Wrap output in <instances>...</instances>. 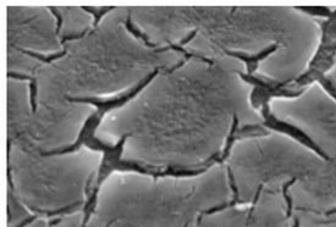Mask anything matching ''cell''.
I'll return each mask as SVG.
<instances>
[{
    "label": "cell",
    "mask_w": 336,
    "mask_h": 227,
    "mask_svg": "<svg viewBox=\"0 0 336 227\" xmlns=\"http://www.w3.org/2000/svg\"><path fill=\"white\" fill-rule=\"evenodd\" d=\"M99 125V121H97L95 119L94 122L89 126L88 128V132L86 135L85 140H83V144L87 145L88 148H92L94 150H99V152L104 153V157H103V162H102L101 170H99V176L98 180H97V186L93 190L92 195L89 197V200H88V204L86 207V219L83 221V226L86 225V222L88 221V217H89L90 212L93 211V208H94L95 204V195H97V192H98V187L102 182L104 181V178L109 175V173L114 171V170L119 169L123 170V171H126V170H131V171H137V173H142L146 174V175H152L154 178L159 177V176H196L199 175V174L206 173L207 170L212 166V165H208L206 167H201L198 170H175V169H168V170H161L158 169V167H149V166H142V165L137 164L135 161H124V160H120L121 154H123V148L124 144H125L126 138L128 137L130 135H124L123 138H121L120 142L115 145L114 148L108 147V145L103 144L101 143V140H97L94 136V131L97 128V126Z\"/></svg>",
    "instance_id": "6da1fadb"
},
{
    "label": "cell",
    "mask_w": 336,
    "mask_h": 227,
    "mask_svg": "<svg viewBox=\"0 0 336 227\" xmlns=\"http://www.w3.org/2000/svg\"><path fill=\"white\" fill-rule=\"evenodd\" d=\"M158 72H159V69H156L151 75H148L146 78H144V80L141 81V82L138 83V85L136 86L132 90H130L127 94L123 95V97L114 98V99H110V100H99V99H97V98H68V99L70 100V102L88 103V104L95 105V106L98 107V110H97V112H95V114H97V120L101 121V119L103 118L104 114H106V111H109L110 109H114V107L121 106V105L126 104L128 100L132 99V98L135 97L138 92H141V90L146 87L149 82H152V80L158 75Z\"/></svg>",
    "instance_id": "7a4b0ae2"
},
{
    "label": "cell",
    "mask_w": 336,
    "mask_h": 227,
    "mask_svg": "<svg viewBox=\"0 0 336 227\" xmlns=\"http://www.w3.org/2000/svg\"><path fill=\"white\" fill-rule=\"evenodd\" d=\"M262 104H263V116H264V119H265V122L264 123H265L266 127L271 128V130L279 131V132L286 133V135H290L292 138L300 140V142L303 143V144L307 145V147L312 148V149H313L314 152L317 153V154L320 155L323 159L330 160V157H329L328 155H326L325 153H324L323 150H321L320 148H319L318 145H317L316 143H314L313 140H312L311 138H309L308 136H307L306 133L303 132V131H301L300 128L295 127V126L289 125V123H285V122H283V121L278 120L275 116L271 115L270 112H269L268 103L264 102V103H262Z\"/></svg>",
    "instance_id": "3957f363"
},
{
    "label": "cell",
    "mask_w": 336,
    "mask_h": 227,
    "mask_svg": "<svg viewBox=\"0 0 336 227\" xmlns=\"http://www.w3.org/2000/svg\"><path fill=\"white\" fill-rule=\"evenodd\" d=\"M276 49H278V44H273V45H270V47L266 48V49H264L263 52H258L257 55H252V56H248V55L241 52H231V50H228V49H224V50H225L226 54L230 55V56H235V58H238V59H241V60H244L245 63L247 64V72H248V75L251 76V75H253L254 71H256L257 68H258L259 61L263 60L264 58H266L268 55H270L271 52H275Z\"/></svg>",
    "instance_id": "277c9868"
},
{
    "label": "cell",
    "mask_w": 336,
    "mask_h": 227,
    "mask_svg": "<svg viewBox=\"0 0 336 227\" xmlns=\"http://www.w3.org/2000/svg\"><path fill=\"white\" fill-rule=\"evenodd\" d=\"M237 125H238V119H237V116L233 115L232 127H231L230 135H229V137H228V142H226L225 148H224L223 155L219 157V162H223L224 160L229 157V154H230V149H231V147H232L233 142H235V140H233V136H235L236 132H237Z\"/></svg>",
    "instance_id": "5b68a950"
},
{
    "label": "cell",
    "mask_w": 336,
    "mask_h": 227,
    "mask_svg": "<svg viewBox=\"0 0 336 227\" xmlns=\"http://www.w3.org/2000/svg\"><path fill=\"white\" fill-rule=\"evenodd\" d=\"M20 50H21V52H25V54L30 55V56H32V58L38 59V60H39V61H42V63H45V64H51L52 61H54V60H58V59L63 58V56H65V55H66V49H64V52H58V54L49 55V56H43V55L38 54V52H28V50H23V49H20Z\"/></svg>",
    "instance_id": "8992f818"
},
{
    "label": "cell",
    "mask_w": 336,
    "mask_h": 227,
    "mask_svg": "<svg viewBox=\"0 0 336 227\" xmlns=\"http://www.w3.org/2000/svg\"><path fill=\"white\" fill-rule=\"evenodd\" d=\"M83 10L88 11V13L92 14L93 16H94V23H93V26L94 27H97L99 23V21H101V18L103 17L104 15H106V13H109V11L113 10V6H103V8H89V6H83Z\"/></svg>",
    "instance_id": "52a82bcc"
},
{
    "label": "cell",
    "mask_w": 336,
    "mask_h": 227,
    "mask_svg": "<svg viewBox=\"0 0 336 227\" xmlns=\"http://www.w3.org/2000/svg\"><path fill=\"white\" fill-rule=\"evenodd\" d=\"M126 28H127V30L130 31V32L132 33V35H135L136 38H138V39L143 40V42H144V44H146L147 47H148V48H153V49H156L157 45L153 44V43L149 42V39H148V38H147V35H144V33L141 32V31H138L137 28H136L135 26L132 25V22H131V18L130 17H127V21H126Z\"/></svg>",
    "instance_id": "ba28073f"
},
{
    "label": "cell",
    "mask_w": 336,
    "mask_h": 227,
    "mask_svg": "<svg viewBox=\"0 0 336 227\" xmlns=\"http://www.w3.org/2000/svg\"><path fill=\"white\" fill-rule=\"evenodd\" d=\"M299 10L304 11V13H308L311 15H317V16H325V17H336V11L335 13H331L329 9L321 8V6H311V8H297Z\"/></svg>",
    "instance_id": "9c48e42d"
},
{
    "label": "cell",
    "mask_w": 336,
    "mask_h": 227,
    "mask_svg": "<svg viewBox=\"0 0 336 227\" xmlns=\"http://www.w3.org/2000/svg\"><path fill=\"white\" fill-rule=\"evenodd\" d=\"M296 180H297L296 177L291 178V180H290L287 183H285V185H283V198H285L286 203H287V212H286V216H287V217L291 216V214H292V199H291V197H290V195L287 194V190H289L290 186L294 185V183L296 182Z\"/></svg>",
    "instance_id": "30bf717a"
},
{
    "label": "cell",
    "mask_w": 336,
    "mask_h": 227,
    "mask_svg": "<svg viewBox=\"0 0 336 227\" xmlns=\"http://www.w3.org/2000/svg\"><path fill=\"white\" fill-rule=\"evenodd\" d=\"M30 102L32 112L37 111V80L32 77L30 82Z\"/></svg>",
    "instance_id": "8fae6325"
},
{
    "label": "cell",
    "mask_w": 336,
    "mask_h": 227,
    "mask_svg": "<svg viewBox=\"0 0 336 227\" xmlns=\"http://www.w3.org/2000/svg\"><path fill=\"white\" fill-rule=\"evenodd\" d=\"M317 81H319L320 85L325 88L326 92H328L329 94H330L331 97L336 100V88L334 87L333 83H331L329 80H326V77H324V75H319L318 78H317Z\"/></svg>",
    "instance_id": "7c38bea8"
},
{
    "label": "cell",
    "mask_w": 336,
    "mask_h": 227,
    "mask_svg": "<svg viewBox=\"0 0 336 227\" xmlns=\"http://www.w3.org/2000/svg\"><path fill=\"white\" fill-rule=\"evenodd\" d=\"M88 32V28H86L85 31H82L81 33H77V35H63L60 39V43L61 44H65L68 40H76V39H80V38H83L86 35H87Z\"/></svg>",
    "instance_id": "4fadbf2b"
},
{
    "label": "cell",
    "mask_w": 336,
    "mask_h": 227,
    "mask_svg": "<svg viewBox=\"0 0 336 227\" xmlns=\"http://www.w3.org/2000/svg\"><path fill=\"white\" fill-rule=\"evenodd\" d=\"M49 10H51L52 13H53V15L56 17V21H58V23H56L55 33H56V35H59V33H60V30H61V26H63V16H61L60 14L58 13L56 8H53V6H49Z\"/></svg>",
    "instance_id": "5bb4252c"
},
{
    "label": "cell",
    "mask_w": 336,
    "mask_h": 227,
    "mask_svg": "<svg viewBox=\"0 0 336 227\" xmlns=\"http://www.w3.org/2000/svg\"><path fill=\"white\" fill-rule=\"evenodd\" d=\"M228 176H229V182H230L231 188H232L233 195H235V200H238V190H237V187H236L235 178H233L232 171H231L230 167H228Z\"/></svg>",
    "instance_id": "9a60e30c"
},
{
    "label": "cell",
    "mask_w": 336,
    "mask_h": 227,
    "mask_svg": "<svg viewBox=\"0 0 336 227\" xmlns=\"http://www.w3.org/2000/svg\"><path fill=\"white\" fill-rule=\"evenodd\" d=\"M8 77L9 78H15V80H22V81H31L32 80V77H30V76L20 75V73H16V72H9Z\"/></svg>",
    "instance_id": "2e32d148"
},
{
    "label": "cell",
    "mask_w": 336,
    "mask_h": 227,
    "mask_svg": "<svg viewBox=\"0 0 336 227\" xmlns=\"http://www.w3.org/2000/svg\"><path fill=\"white\" fill-rule=\"evenodd\" d=\"M196 35H197V30L192 31V32L190 33V35H187V37H186L185 39H182L180 43H178V45H180V47H182V45H186V44H187V43H190L191 40H192L195 37H196Z\"/></svg>",
    "instance_id": "e0dca14e"
},
{
    "label": "cell",
    "mask_w": 336,
    "mask_h": 227,
    "mask_svg": "<svg viewBox=\"0 0 336 227\" xmlns=\"http://www.w3.org/2000/svg\"><path fill=\"white\" fill-rule=\"evenodd\" d=\"M185 61H186V59H182V60H181L180 63L177 64V65H175V66H174V68H171L170 70H168V72L171 73V72H174V71H175V70H177V69H180L181 66L185 65Z\"/></svg>",
    "instance_id": "ac0fdd59"
},
{
    "label": "cell",
    "mask_w": 336,
    "mask_h": 227,
    "mask_svg": "<svg viewBox=\"0 0 336 227\" xmlns=\"http://www.w3.org/2000/svg\"><path fill=\"white\" fill-rule=\"evenodd\" d=\"M169 49H170V48H169V47L160 48V49H156V50H154V52H168Z\"/></svg>",
    "instance_id": "d6986e66"
},
{
    "label": "cell",
    "mask_w": 336,
    "mask_h": 227,
    "mask_svg": "<svg viewBox=\"0 0 336 227\" xmlns=\"http://www.w3.org/2000/svg\"><path fill=\"white\" fill-rule=\"evenodd\" d=\"M292 227H300V220L299 219H295L294 226H292Z\"/></svg>",
    "instance_id": "ffe728a7"
},
{
    "label": "cell",
    "mask_w": 336,
    "mask_h": 227,
    "mask_svg": "<svg viewBox=\"0 0 336 227\" xmlns=\"http://www.w3.org/2000/svg\"><path fill=\"white\" fill-rule=\"evenodd\" d=\"M334 212H336V209L331 210V211H328V215H330V214H334Z\"/></svg>",
    "instance_id": "44dd1931"
}]
</instances>
